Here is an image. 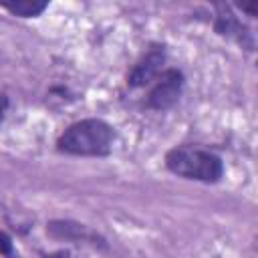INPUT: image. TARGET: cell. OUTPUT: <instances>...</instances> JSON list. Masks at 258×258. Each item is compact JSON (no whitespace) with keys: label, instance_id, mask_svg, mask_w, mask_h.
<instances>
[{"label":"cell","instance_id":"cell-1","mask_svg":"<svg viewBox=\"0 0 258 258\" xmlns=\"http://www.w3.org/2000/svg\"><path fill=\"white\" fill-rule=\"evenodd\" d=\"M117 131L111 123L99 117H87L71 123L54 141V147L62 155L73 157H109Z\"/></svg>","mask_w":258,"mask_h":258},{"label":"cell","instance_id":"cell-11","mask_svg":"<svg viewBox=\"0 0 258 258\" xmlns=\"http://www.w3.org/2000/svg\"><path fill=\"white\" fill-rule=\"evenodd\" d=\"M8 105H10V101H8V97H6L4 93H0V119H4V113H6V109H8Z\"/></svg>","mask_w":258,"mask_h":258},{"label":"cell","instance_id":"cell-9","mask_svg":"<svg viewBox=\"0 0 258 258\" xmlns=\"http://www.w3.org/2000/svg\"><path fill=\"white\" fill-rule=\"evenodd\" d=\"M232 8L242 10L248 18H256L258 16V2H242V4H234Z\"/></svg>","mask_w":258,"mask_h":258},{"label":"cell","instance_id":"cell-2","mask_svg":"<svg viewBox=\"0 0 258 258\" xmlns=\"http://www.w3.org/2000/svg\"><path fill=\"white\" fill-rule=\"evenodd\" d=\"M163 165L169 173L200 181V183H220L224 177V159L206 147L198 145H175L163 155Z\"/></svg>","mask_w":258,"mask_h":258},{"label":"cell","instance_id":"cell-10","mask_svg":"<svg viewBox=\"0 0 258 258\" xmlns=\"http://www.w3.org/2000/svg\"><path fill=\"white\" fill-rule=\"evenodd\" d=\"M40 258H73V256H71L69 250H54L50 254H42Z\"/></svg>","mask_w":258,"mask_h":258},{"label":"cell","instance_id":"cell-7","mask_svg":"<svg viewBox=\"0 0 258 258\" xmlns=\"http://www.w3.org/2000/svg\"><path fill=\"white\" fill-rule=\"evenodd\" d=\"M0 8L10 12L18 18H38L46 8L48 0H14V2H0Z\"/></svg>","mask_w":258,"mask_h":258},{"label":"cell","instance_id":"cell-12","mask_svg":"<svg viewBox=\"0 0 258 258\" xmlns=\"http://www.w3.org/2000/svg\"><path fill=\"white\" fill-rule=\"evenodd\" d=\"M0 123H2V119H0Z\"/></svg>","mask_w":258,"mask_h":258},{"label":"cell","instance_id":"cell-8","mask_svg":"<svg viewBox=\"0 0 258 258\" xmlns=\"http://www.w3.org/2000/svg\"><path fill=\"white\" fill-rule=\"evenodd\" d=\"M0 256L2 258H20V254L16 252L12 236L4 230H0Z\"/></svg>","mask_w":258,"mask_h":258},{"label":"cell","instance_id":"cell-4","mask_svg":"<svg viewBox=\"0 0 258 258\" xmlns=\"http://www.w3.org/2000/svg\"><path fill=\"white\" fill-rule=\"evenodd\" d=\"M167 62V46L163 42H151L147 50L131 64L125 75V87L129 91L149 87L165 69Z\"/></svg>","mask_w":258,"mask_h":258},{"label":"cell","instance_id":"cell-3","mask_svg":"<svg viewBox=\"0 0 258 258\" xmlns=\"http://www.w3.org/2000/svg\"><path fill=\"white\" fill-rule=\"evenodd\" d=\"M185 89V75L181 69L169 67L163 69V73L149 85V91L145 93L143 107L155 113H165L173 109Z\"/></svg>","mask_w":258,"mask_h":258},{"label":"cell","instance_id":"cell-6","mask_svg":"<svg viewBox=\"0 0 258 258\" xmlns=\"http://www.w3.org/2000/svg\"><path fill=\"white\" fill-rule=\"evenodd\" d=\"M46 234L54 240L75 242V244H89L93 248H109L105 236H101L97 230H93L87 224L75 222V220H50L46 224Z\"/></svg>","mask_w":258,"mask_h":258},{"label":"cell","instance_id":"cell-5","mask_svg":"<svg viewBox=\"0 0 258 258\" xmlns=\"http://www.w3.org/2000/svg\"><path fill=\"white\" fill-rule=\"evenodd\" d=\"M214 20H212V28L218 36L226 38V40H232L236 42L240 48L248 50V52H254L256 48V38H254V32L252 28L240 20V16L234 12L232 4H214Z\"/></svg>","mask_w":258,"mask_h":258}]
</instances>
